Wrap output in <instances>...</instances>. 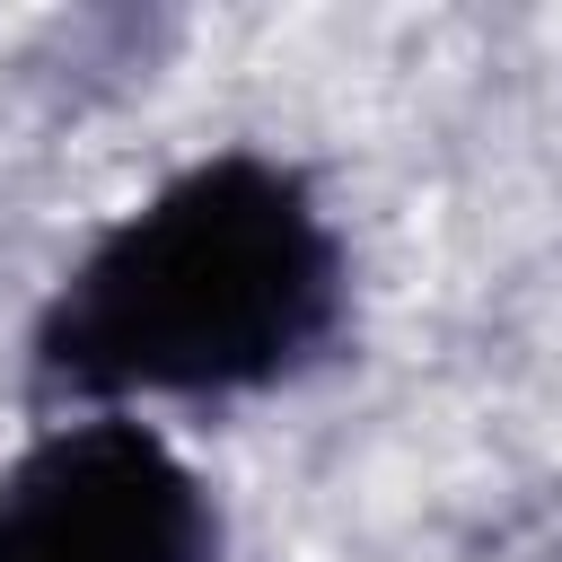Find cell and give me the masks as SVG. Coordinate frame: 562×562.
<instances>
[{
  "label": "cell",
  "instance_id": "cell-1",
  "mask_svg": "<svg viewBox=\"0 0 562 562\" xmlns=\"http://www.w3.org/2000/svg\"><path fill=\"white\" fill-rule=\"evenodd\" d=\"M351 316V255L290 158L220 149L105 220L26 325L35 404H228L307 378Z\"/></svg>",
  "mask_w": 562,
  "mask_h": 562
},
{
  "label": "cell",
  "instance_id": "cell-2",
  "mask_svg": "<svg viewBox=\"0 0 562 562\" xmlns=\"http://www.w3.org/2000/svg\"><path fill=\"white\" fill-rule=\"evenodd\" d=\"M0 562H220V501L132 413L44 422L0 465Z\"/></svg>",
  "mask_w": 562,
  "mask_h": 562
}]
</instances>
